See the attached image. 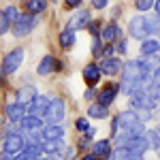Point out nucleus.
I'll use <instances>...</instances> for the list:
<instances>
[{"label": "nucleus", "instance_id": "e433bc0d", "mask_svg": "<svg viewBox=\"0 0 160 160\" xmlns=\"http://www.w3.org/2000/svg\"><path fill=\"white\" fill-rule=\"evenodd\" d=\"M113 51H115V47H113L111 43H105V45H102V58H111Z\"/></svg>", "mask_w": 160, "mask_h": 160}, {"label": "nucleus", "instance_id": "7c9ffc66", "mask_svg": "<svg viewBox=\"0 0 160 160\" xmlns=\"http://www.w3.org/2000/svg\"><path fill=\"white\" fill-rule=\"evenodd\" d=\"M11 30V22L7 19V15H4V11L0 9V34H7Z\"/></svg>", "mask_w": 160, "mask_h": 160}, {"label": "nucleus", "instance_id": "72a5a7b5", "mask_svg": "<svg viewBox=\"0 0 160 160\" xmlns=\"http://www.w3.org/2000/svg\"><path fill=\"white\" fill-rule=\"evenodd\" d=\"M118 135H120V122H118V115H113L111 118V139H115Z\"/></svg>", "mask_w": 160, "mask_h": 160}, {"label": "nucleus", "instance_id": "a211bd4d", "mask_svg": "<svg viewBox=\"0 0 160 160\" xmlns=\"http://www.w3.org/2000/svg\"><path fill=\"white\" fill-rule=\"evenodd\" d=\"M41 135H43V141H58V139H64L66 130L62 124H47Z\"/></svg>", "mask_w": 160, "mask_h": 160}, {"label": "nucleus", "instance_id": "f704fd0d", "mask_svg": "<svg viewBox=\"0 0 160 160\" xmlns=\"http://www.w3.org/2000/svg\"><path fill=\"white\" fill-rule=\"evenodd\" d=\"M98 96V92H96V88H86V92H83V98L90 100V102H94Z\"/></svg>", "mask_w": 160, "mask_h": 160}, {"label": "nucleus", "instance_id": "37998d69", "mask_svg": "<svg viewBox=\"0 0 160 160\" xmlns=\"http://www.w3.org/2000/svg\"><path fill=\"white\" fill-rule=\"evenodd\" d=\"M79 160H98V158H96V156H94L92 152H86V154H83V156H81Z\"/></svg>", "mask_w": 160, "mask_h": 160}, {"label": "nucleus", "instance_id": "c756f323", "mask_svg": "<svg viewBox=\"0 0 160 160\" xmlns=\"http://www.w3.org/2000/svg\"><path fill=\"white\" fill-rule=\"evenodd\" d=\"M88 128H90V120H88V118H77V120H75V130H77V132L83 135Z\"/></svg>", "mask_w": 160, "mask_h": 160}, {"label": "nucleus", "instance_id": "393cba45", "mask_svg": "<svg viewBox=\"0 0 160 160\" xmlns=\"http://www.w3.org/2000/svg\"><path fill=\"white\" fill-rule=\"evenodd\" d=\"M145 24H148L149 34H160V15H158V13L145 15Z\"/></svg>", "mask_w": 160, "mask_h": 160}, {"label": "nucleus", "instance_id": "c9c22d12", "mask_svg": "<svg viewBox=\"0 0 160 160\" xmlns=\"http://www.w3.org/2000/svg\"><path fill=\"white\" fill-rule=\"evenodd\" d=\"M77 145H79V149H90V148H92V141L81 135V137H79V141H77Z\"/></svg>", "mask_w": 160, "mask_h": 160}, {"label": "nucleus", "instance_id": "4c0bfd02", "mask_svg": "<svg viewBox=\"0 0 160 160\" xmlns=\"http://www.w3.org/2000/svg\"><path fill=\"white\" fill-rule=\"evenodd\" d=\"M90 2H92V7H94V9H105V7H107V4H109V0H90Z\"/></svg>", "mask_w": 160, "mask_h": 160}, {"label": "nucleus", "instance_id": "dca6fc26", "mask_svg": "<svg viewBox=\"0 0 160 160\" xmlns=\"http://www.w3.org/2000/svg\"><path fill=\"white\" fill-rule=\"evenodd\" d=\"M81 75H83V81H86L88 88H96V86H98V81H100V77H102L98 64H88Z\"/></svg>", "mask_w": 160, "mask_h": 160}, {"label": "nucleus", "instance_id": "6e6552de", "mask_svg": "<svg viewBox=\"0 0 160 160\" xmlns=\"http://www.w3.org/2000/svg\"><path fill=\"white\" fill-rule=\"evenodd\" d=\"M4 115H7V122L9 124H17L24 120V115H28V107L26 105H22V102H7L4 105Z\"/></svg>", "mask_w": 160, "mask_h": 160}, {"label": "nucleus", "instance_id": "a19ab883", "mask_svg": "<svg viewBox=\"0 0 160 160\" xmlns=\"http://www.w3.org/2000/svg\"><path fill=\"white\" fill-rule=\"evenodd\" d=\"M7 77H9V75L4 73V68L0 66V88H2V86H7Z\"/></svg>", "mask_w": 160, "mask_h": 160}, {"label": "nucleus", "instance_id": "f3484780", "mask_svg": "<svg viewBox=\"0 0 160 160\" xmlns=\"http://www.w3.org/2000/svg\"><path fill=\"white\" fill-rule=\"evenodd\" d=\"M49 100H51L49 96L38 94L37 98L28 105V113H30V115H38V118H43V115H45V109H47V105H49Z\"/></svg>", "mask_w": 160, "mask_h": 160}, {"label": "nucleus", "instance_id": "b1692460", "mask_svg": "<svg viewBox=\"0 0 160 160\" xmlns=\"http://www.w3.org/2000/svg\"><path fill=\"white\" fill-rule=\"evenodd\" d=\"M148 137V143H149V149H154V152H160V128H152L145 132Z\"/></svg>", "mask_w": 160, "mask_h": 160}, {"label": "nucleus", "instance_id": "ddd939ff", "mask_svg": "<svg viewBox=\"0 0 160 160\" xmlns=\"http://www.w3.org/2000/svg\"><path fill=\"white\" fill-rule=\"evenodd\" d=\"M38 96L37 88L32 86V83H26V86H19L17 90H15V102H22V105H30L32 100Z\"/></svg>", "mask_w": 160, "mask_h": 160}, {"label": "nucleus", "instance_id": "6ab92c4d", "mask_svg": "<svg viewBox=\"0 0 160 160\" xmlns=\"http://www.w3.org/2000/svg\"><path fill=\"white\" fill-rule=\"evenodd\" d=\"M109 118V107H102L100 102H90L88 107V120H107Z\"/></svg>", "mask_w": 160, "mask_h": 160}, {"label": "nucleus", "instance_id": "f03ea898", "mask_svg": "<svg viewBox=\"0 0 160 160\" xmlns=\"http://www.w3.org/2000/svg\"><path fill=\"white\" fill-rule=\"evenodd\" d=\"M64 118H66V102H64V98H60V96L51 98L47 109H45V115H43L45 124H62Z\"/></svg>", "mask_w": 160, "mask_h": 160}, {"label": "nucleus", "instance_id": "5701e85b", "mask_svg": "<svg viewBox=\"0 0 160 160\" xmlns=\"http://www.w3.org/2000/svg\"><path fill=\"white\" fill-rule=\"evenodd\" d=\"M47 9V2L45 0H26V11L30 13V15H41V13Z\"/></svg>", "mask_w": 160, "mask_h": 160}, {"label": "nucleus", "instance_id": "79ce46f5", "mask_svg": "<svg viewBox=\"0 0 160 160\" xmlns=\"http://www.w3.org/2000/svg\"><path fill=\"white\" fill-rule=\"evenodd\" d=\"M152 83H156V86H160V66L154 71V77H152Z\"/></svg>", "mask_w": 160, "mask_h": 160}, {"label": "nucleus", "instance_id": "9d476101", "mask_svg": "<svg viewBox=\"0 0 160 160\" xmlns=\"http://www.w3.org/2000/svg\"><path fill=\"white\" fill-rule=\"evenodd\" d=\"M90 152L96 156V158H102V160H109L111 154H113V141L111 139H98L92 143Z\"/></svg>", "mask_w": 160, "mask_h": 160}, {"label": "nucleus", "instance_id": "de8ad7c7", "mask_svg": "<svg viewBox=\"0 0 160 160\" xmlns=\"http://www.w3.org/2000/svg\"><path fill=\"white\" fill-rule=\"evenodd\" d=\"M2 124H4V118H2V115H0V128H2Z\"/></svg>", "mask_w": 160, "mask_h": 160}, {"label": "nucleus", "instance_id": "9b49d317", "mask_svg": "<svg viewBox=\"0 0 160 160\" xmlns=\"http://www.w3.org/2000/svg\"><path fill=\"white\" fill-rule=\"evenodd\" d=\"M98 66H100V73H102V75H107V77H115L118 73H122L124 62L120 60V58H115V56H111V58H102Z\"/></svg>", "mask_w": 160, "mask_h": 160}, {"label": "nucleus", "instance_id": "f8f14e48", "mask_svg": "<svg viewBox=\"0 0 160 160\" xmlns=\"http://www.w3.org/2000/svg\"><path fill=\"white\" fill-rule=\"evenodd\" d=\"M92 22V13L86 11V9H79L77 13L71 15V19H68V26L66 28H71V30H81V28H88V24Z\"/></svg>", "mask_w": 160, "mask_h": 160}, {"label": "nucleus", "instance_id": "49530a36", "mask_svg": "<svg viewBox=\"0 0 160 160\" xmlns=\"http://www.w3.org/2000/svg\"><path fill=\"white\" fill-rule=\"evenodd\" d=\"M154 11L160 15V0H156V2H154Z\"/></svg>", "mask_w": 160, "mask_h": 160}, {"label": "nucleus", "instance_id": "4be33fe9", "mask_svg": "<svg viewBox=\"0 0 160 160\" xmlns=\"http://www.w3.org/2000/svg\"><path fill=\"white\" fill-rule=\"evenodd\" d=\"M160 49V41L156 38H145L143 43H141V58H152V56H156Z\"/></svg>", "mask_w": 160, "mask_h": 160}, {"label": "nucleus", "instance_id": "1a4fd4ad", "mask_svg": "<svg viewBox=\"0 0 160 160\" xmlns=\"http://www.w3.org/2000/svg\"><path fill=\"white\" fill-rule=\"evenodd\" d=\"M118 94H120V83H115V81H113V83L105 86V88H102V90L98 92V96H96V102H100L102 107H111Z\"/></svg>", "mask_w": 160, "mask_h": 160}, {"label": "nucleus", "instance_id": "4468645a", "mask_svg": "<svg viewBox=\"0 0 160 160\" xmlns=\"http://www.w3.org/2000/svg\"><path fill=\"white\" fill-rule=\"evenodd\" d=\"M41 149H43V156H58V158H62V156L66 154L64 139H58V141H43V143H41Z\"/></svg>", "mask_w": 160, "mask_h": 160}, {"label": "nucleus", "instance_id": "58836bf2", "mask_svg": "<svg viewBox=\"0 0 160 160\" xmlns=\"http://www.w3.org/2000/svg\"><path fill=\"white\" fill-rule=\"evenodd\" d=\"M81 2H83V0H64V4H66L68 9H77V7H81Z\"/></svg>", "mask_w": 160, "mask_h": 160}, {"label": "nucleus", "instance_id": "bb28decb", "mask_svg": "<svg viewBox=\"0 0 160 160\" xmlns=\"http://www.w3.org/2000/svg\"><path fill=\"white\" fill-rule=\"evenodd\" d=\"M109 160H130V152L126 148H113V154Z\"/></svg>", "mask_w": 160, "mask_h": 160}, {"label": "nucleus", "instance_id": "39448f33", "mask_svg": "<svg viewBox=\"0 0 160 160\" xmlns=\"http://www.w3.org/2000/svg\"><path fill=\"white\" fill-rule=\"evenodd\" d=\"M26 145H28V139L22 132H13V135H9L7 139L0 141V149L7 152V154H11V156H19L26 149Z\"/></svg>", "mask_w": 160, "mask_h": 160}, {"label": "nucleus", "instance_id": "ea45409f", "mask_svg": "<svg viewBox=\"0 0 160 160\" xmlns=\"http://www.w3.org/2000/svg\"><path fill=\"white\" fill-rule=\"evenodd\" d=\"M94 135H96V128H94V126H90L86 132H83V137H86V139H90V141L94 139Z\"/></svg>", "mask_w": 160, "mask_h": 160}, {"label": "nucleus", "instance_id": "2f4dec72", "mask_svg": "<svg viewBox=\"0 0 160 160\" xmlns=\"http://www.w3.org/2000/svg\"><path fill=\"white\" fill-rule=\"evenodd\" d=\"M88 32H90L92 37H100V22L98 19H92V22L88 24Z\"/></svg>", "mask_w": 160, "mask_h": 160}, {"label": "nucleus", "instance_id": "c03bdc74", "mask_svg": "<svg viewBox=\"0 0 160 160\" xmlns=\"http://www.w3.org/2000/svg\"><path fill=\"white\" fill-rule=\"evenodd\" d=\"M0 160H15V156H11V154H7V152L0 149Z\"/></svg>", "mask_w": 160, "mask_h": 160}, {"label": "nucleus", "instance_id": "412c9836", "mask_svg": "<svg viewBox=\"0 0 160 160\" xmlns=\"http://www.w3.org/2000/svg\"><path fill=\"white\" fill-rule=\"evenodd\" d=\"M58 41H60L62 49H71V47H75V43H77V34H75V30H71V28H64L60 34H58Z\"/></svg>", "mask_w": 160, "mask_h": 160}, {"label": "nucleus", "instance_id": "a18cd8bd", "mask_svg": "<svg viewBox=\"0 0 160 160\" xmlns=\"http://www.w3.org/2000/svg\"><path fill=\"white\" fill-rule=\"evenodd\" d=\"M62 68H64V64H62V60H56V71H58V73H60Z\"/></svg>", "mask_w": 160, "mask_h": 160}, {"label": "nucleus", "instance_id": "423d86ee", "mask_svg": "<svg viewBox=\"0 0 160 160\" xmlns=\"http://www.w3.org/2000/svg\"><path fill=\"white\" fill-rule=\"evenodd\" d=\"M24 58H26V51L24 47H13L11 51H7L4 53V58H2V68H4V73L7 75H13L22 64H24Z\"/></svg>", "mask_w": 160, "mask_h": 160}, {"label": "nucleus", "instance_id": "2eb2a0df", "mask_svg": "<svg viewBox=\"0 0 160 160\" xmlns=\"http://www.w3.org/2000/svg\"><path fill=\"white\" fill-rule=\"evenodd\" d=\"M100 38H102V43H115V41H120L122 38V30H120V26L115 24V22H109L107 26H102V30H100Z\"/></svg>", "mask_w": 160, "mask_h": 160}, {"label": "nucleus", "instance_id": "cd10ccee", "mask_svg": "<svg viewBox=\"0 0 160 160\" xmlns=\"http://www.w3.org/2000/svg\"><path fill=\"white\" fill-rule=\"evenodd\" d=\"M92 56L94 58H102V38L100 37L92 38Z\"/></svg>", "mask_w": 160, "mask_h": 160}, {"label": "nucleus", "instance_id": "473e14b6", "mask_svg": "<svg viewBox=\"0 0 160 160\" xmlns=\"http://www.w3.org/2000/svg\"><path fill=\"white\" fill-rule=\"evenodd\" d=\"M115 51L118 53H126L128 51V38H120V41H115Z\"/></svg>", "mask_w": 160, "mask_h": 160}, {"label": "nucleus", "instance_id": "09e8293b", "mask_svg": "<svg viewBox=\"0 0 160 160\" xmlns=\"http://www.w3.org/2000/svg\"><path fill=\"white\" fill-rule=\"evenodd\" d=\"M98 160H102V158H98Z\"/></svg>", "mask_w": 160, "mask_h": 160}, {"label": "nucleus", "instance_id": "a878e982", "mask_svg": "<svg viewBox=\"0 0 160 160\" xmlns=\"http://www.w3.org/2000/svg\"><path fill=\"white\" fill-rule=\"evenodd\" d=\"M2 11H4V15H7V19L11 22V26L15 24V22H17V17L22 15V11H19V9H17L15 4H7V7H4Z\"/></svg>", "mask_w": 160, "mask_h": 160}, {"label": "nucleus", "instance_id": "20e7f679", "mask_svg": "<svg viewBox=\"0 0 160 160\" xmlns=\"http://www.w3.org/2000/svg\"><path fill=\"white\" fill-rule=\"evenodd\" d=\"M128 105L132 111H154L158 102L149 96L148 90H137L132 96H128Z\"/></svg>", "mask_w": 160, "mask_h": 160}, {"label": "nucleus", "instance_id": "aec40b11", "mask_svg": "<svg viewBox=\"0 0 160 160\" xmlns=\"http://www.w3.org/2000/svg\"><path fill=\"white\" fill-rule=\"evenodd\" d=\"M37 73L41 75V77L56 73V58H53L51 53H47V56L41 58V62H38V66H37Z\"/></svg>", "mask_w": 160, "mask_h": 160}, {"label": "nucleus", "instance_id": "0eeeda50", "mask_svg": "<svg viewBox=\"0 0 160 160\" xmlns=\"http://www.w3.org/2000/svg\"><path fill=\"white\" fill-rule=\"evenodd\" d=\"M128 34L137 41H145L149 38V30H148V24H145V15H135L130 22H128Z\"/></svg>", "mask_w": 160, "mask_h": 160}, {"label": "nucleus", "instance_id": "c85d7f7f", "mask_svg": "<svg viewBox=\"0 0 160 160\" xmlns=\"http://www.w3.org/2000/svg\"><path fill=\"white\" fill-rule=\"evenodd\" d=\"M154 2L156 0H135V7L139 13H148L149 9H154Z\"/></svg>", "mask_w": 160, "mask_h": 160}, {"label": "nucleus", "instance_id": "f257e3e1", "mask_svg": "<svg viewBox=\"0 0 160 160\" xmlns=\"http://www.w3.org/2000/svg\"><path fill=\"white\" fill-rule=\"evenodd\" d=\"M118 122H120V132H130V135L135 137H141L148 132V128H145V122H141L139 120V115H137V111L132 109H126L122 113H118Z\"/></svg>", "mask_w": 160, "mask_h": 160}, {"label": "nucleus", "instance_id": "7ed1b4c3", "mask_svg": "<svg viewBox=\"0 0 160 160\" xmlns=\"http://www.w3.org/2000/svg\"><path fill=\"white\" fill-rule=\"evenodd\" d=\"M38 24V17L37 15H30V13H22L17 17V22L11 26V32L15 38H22V37H28Z\"/></svg>", "mask_w": 160, "mask_h": 160}]
</instances>
